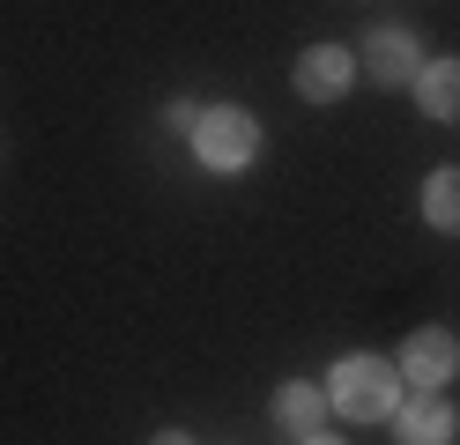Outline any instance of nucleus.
I'll use <instances>...</instances> for the list:
<instances>
[{"mask_svg":"<svg viewBox=\"0 0 460 445\" xmlns=\"http://www.w3.org/2000/svg\"><path fill=\"white\" fill-rule=\"evenodd\" d=\"M386 423H394L401 445H453V408L446 401H401Z\"/></svg>","mask_w":460,"mask_h":445,"instance_id":"6","label":"nucleus"},{"mask_svg":"<svg viewBox=\"0 0 460 445\" xmlns=\"http://www.w3.org/2000/svg\"><path fill=\"white\" fill-rule=\"evenodd\" d=\"M364 75H371V82H386V89L416 82V75H423V45H416V30H371V45H364Z\"/></svg>","mask_w":460,"mask_h":445,"instance_id":"5","label":"nucleus"},{"mask_svg":"<svg viewBox=\"0 0 460 445\" xmlns=\"http://www.w3.org/2000/svg\"><path fill=\"white\" fill-rule=\"evenodd\" d=\"M320 415H327V386H305V378H290V386H282V394H275V423L282 431H320Z\"/></svg>","mask_w":460,"mask_h":445,"instance_id":"8","label":"nucleus"},{"mask_svg":"<svg viewBox=\"0 0 460 445\" xmlns=\"http://www.w3.org/2000/svg\"><path fill=\"white\" fill-rule=\"evenodd\" d=\"M305 445H334V438H320V431H312V438H305Z\"/></svg>","mask_w":460,"mask_h":445,"instance_id":"11","label":"nucleus"},{"mask_svg":"<svg viewBox=\"0 0 460 445\" xmlns=\"http://www.w3.org/2000/svg\"><path fill=\"white\" fill-rule=\"evenodd\" d=\"M156 445H186V431H164V438H156Z\"/></svg>","mask_w":460,"mask_h":445,"instance_id":"10","label":"nucleus"},{"mask_svg":"<svg viewBox=\"0 0 460 445\" xmlns=\"http://www.w3.org/2000/svg\"><path fill=\"white\" fill-rule=\"evenodd\" d=\"M423 223L460 237V171H430V186H423Z\"/></svg>","mask_w":460,"mask_h":445,"instance_id":"9","label":"nucleus"},{"mask_svg":"<svg viewBox=\"0 0 460 445\" xmlns=\"http://www.w3.org/2000/svg\"><path fill=\"white\" fill-rule=\"evenodd\" d=\"M193 156L208 171H245L252 156H261V119H252L245 104H208L193 127Z\"/></svg>","mask_w":460,"mask_h":445,"instance_id":"2","label":"nucleus"},{"mask_svg":"<svg viewBox=\"0 0 460 445\" xmlns=\"http://www.w3.org/2000/svg\"><path fill=\"white\" fill-rule=\"evenodd\" d=\"M349 82H357L349 45H312V52L297 59V97H305V104H334V97H349Z\"/></svg>","mask_w":460,"mask_h":445,"instance_id":"4","label":"nucleus"},{"mask_svg":"<svg viewBox=\"0 0 460 445\" xmlns=\"http://www.w3.org/2000/svg\"><path fill=\"white\" fill-rule=\"evenodd\" d=\"M416 104L430 119H446V127H460V59H430L416 75Z\"/></svg>","mask_w":460,"mask_h":445,"instance_id":"7","label":"nucleus"},{"mask_svg":"<svg viewBox=\"0 0 460 445\" xmlns=\"http://www.w3.org/2000/svg\"><path fill=\"white\" fill-rule=\"evenodd\" d=\"M327 408H341L349 423H386L401 408V371L379 364V356H341L327 378Z\"/></svg>","mask_w":460,"mask_h":445,"instance_id":"1","label":"nucleus"},{"mask_svg":"<svg viewBox=\"0 0 460 445\" xmlns=\"http://www.w3.org/2000/svg\"><path fill=\"white\" fill-rule=\"evenodd\" d=\"M409 386H423V394H438V386L460 371V342L446 334V326H423V334L401 342V364H394Z\"/></svg>","mask_w":460,"mask_h":445,"instance_id":"3","label":"nucleus"}]
</instances>
